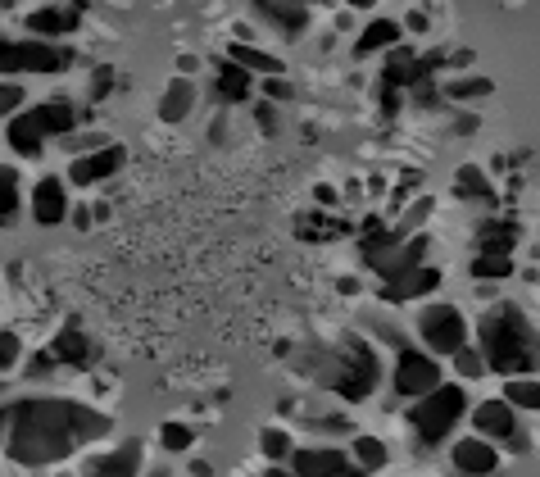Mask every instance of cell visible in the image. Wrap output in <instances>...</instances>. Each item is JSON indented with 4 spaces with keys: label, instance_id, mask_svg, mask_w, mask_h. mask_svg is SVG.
Here are the masks:
<instances>
[{
    "label": "cell",
    "instance_id": "obj_52",
    "mask_svg": "<svg viewBox=\"0 0 540 477\" xmlns=\"http://www.w3.org/2000/svg\"><path fill=\"white\" fill-rule=\"evenodd\" d=\"M300 5H309V10H314V5H332V0H300Z\"/></svg>",
    "mask_w": 540,
    "mask_h": 477
},
{
    "label": "cell",
    "instance_id": "obj_38",
    "mask_svg": "<svg viewBox=\"0 0 540 477\" xmlns=\"http://www.w3.org/2000/svg\"><path fill=\"white\" fill-rule=\"evenodd\" d=\"M19 355H23L19 332H0V373H10V368L19 364Z\"/></svg>",
    "mask_w": 540,
    "mask_h": 477
},
{
    "label": "cell",
    "instance_id": "obj_14",
    "mask_svg": "<svg viewBox=\"0 0 540 477\" xmlns=\"http://www.w3.org/2000/svg\"><path fill=\"white\" fill-rule=\"evenodd\" d=\"M32 219L41 228H55V223L69 219V191H64V178H41L32 187Z\"/></svg>",
    "mask_w": 540,
    "mask_h": 477
},
{
    "label": "cell",
    "instance_id": "obj_6",
    "mask_svg": "<svg viewBox=\"0 0 540 477\" xmlns=\"http://www.w3.org/2000/svg\"><path fill=\"white\" fill-rule=\"evenodd\" d=\"M391 387L400 400H423L432 387H441V364H436L432 350H413L400 346L395 355V373H391Z\"/></svg>",
    "mask_w": 540,
    "mask_h": 477
},
{
    "label": "cell",
    "instance_id": "obj_37",
    "mask_svg": "<svg viewBox=\"0 0 540 477\" xmlns=\"http://www.w3.org/2000/svg\"><path fill=\"white\" fill-rule=\"evenodd\" d=\"M23 87L19 82H0V119H14V114L23 110Z\"/></svg>",
    "mask_w": 540,
    "mask_h": 477
},
{
    "label": "cell",
    "instance_id": "obj_26",
    "mask_svg": "<svg viewBox=\"0 0 540 477\" xmlns=\"http://www.w3.org/2000/svg\"><path fill=\"white\" fill-rule=\"evenodd\" d=\"M468 273L477 282H504V278H513V255H504V250H477Z\"/></svg>",
    "mask_w": 540,
    "mask_h": 477
},
{
    "label": "cell",
    "instance_id": "obj_32",
    "mask_svg": "<svg viewBox=\"0 0 540 477\" xmlns=\"http://www.w3.org/2000/svg\"><path fill=\"white\" fill-rule=\"evenodd\" d=\"M386 459H391V450H386L377 437H364V432L354 437V464L364 468V473H382Z\"/></svg>",
    "mask_w": 540,
    "mask_h": 477
},
{
    "label": "cell",
    "instance_id": "obj_10",
    "mask_svg": "<svg viewBox=\"0 0 540 477\" xmlns=\"http://www.w3.org/2000/svg\"><path fill=\"white\" fill-rule=\"evenodd\" d=\"M450 459H454V473L459 477H495V468H500V450H495V441H486V437L454 441Z\"/></svg>",
    "mask_w": 540,
    "mask_h": 477
},
{
    "label": "cell",
    "instance_id": "obj_34",
    "mask_svg": "<svg viewBox=\"0 0 540 477\" xmlns=\"http://www.w3.org/2000/svg\"><path fill=\"white\" fill-rule=\"evenodd\" d=\"M295 232L305 241H332L336 232H341V223L327 219V214H300V223H295Z\"/></svg>",
    "mask_w": 540,
    "mask_h": 477
},
{
    "label": "cell",
    "instance_id": "obj_22",
    "mask_svg": "<svg viewBox=\"0 0 540 477\" xmlns=\"http://www.w3.org/2000/svg\"><path fill=\"white\" fill-rule=\"evenodd\" d=\"M37 123L46 137H73V128H78V110H73L69 100H46V105H37Z\"/></svg>",
    "mask_w": 540,
    "mask_h": 477
},
{
    "label": "cell",
    "instance_id": "obj_29",
    "mask_svg": "<svg viewBox=\"0 0 540 477\" xmlns=\"http://www.w3.org/2000/svg\"><path fill=\"white\" fill-rule=\"evenodd\" d=\"M504 400L513 409L540 414V378H504Z\"/></svg>",
    "mask_w": 540,
    "mask_h": 477
},
{
    "label": "cell",
    "instance_id": "obj_16",
    "mask_svg": "<svg viewBox=\"0 0 540 477\" xmlns=\"http://www.w3.org/2000/svg\"><path fill=\"white\" fill-rule=\"evenodd\" d=\"M250 91H255V73L241 69L236 60H218L214 96L223 100V105H241V100H250Z\"/></svg>",
    "mask_w": 540,
    "mask_h": 477
},
{
    "label": "cell",
    "instance_id": "obj_42",
    "mask_svg": "<svg viewBox=\"0 0 540 477\" xmlns=\"http://www.w3.org/2000/svg\"><path fill=\"white\" fill-rule=\"evenodd\" d=\"M55 368H59L55 350H37V355H32V364H28V373H32V378H46V373H55Z\"/></svg>",
    "mask_w": 540,
    "mask_h": 477
},
{
    "label": "cell",
    "instance_id": "obj_17",
    "mask_svg": "<svg viewBox=\"0 0 540 477\" xmlns=\"http://www.w3.org/2000/svg\"><path fill=\"white\" fill-rule=\"evenodd\" d=\"M5 141H10V150L14 155H23V159H37L41 150H46V132H41V123H37V114L32 110L14 114L10 128H5Z\"/></svg>",
    "mask_w": 540,
    "mask_h": 477
},
{
    "label": "cell",
    "instance_id": "obj_4",
    "mask_svg": "<svg viewBox=\"0 0 540 477\" xmlns=\"http://www.w3.org/2000/svg\"><path fill=\"white\" fill-rule=\"evenodd\" d=\"M463 414H468V391H463V382H441V387H432L418 405H413L409 423L423 446H441V441L459 428Z\"/></svg>",
    "mask_w": 540,
    "mask_h": 477
},
{
    "label": "cell",
    "instance_id": "obj_47",
    "mask_svg": "<svg viewBox=\"0 0 540 477\" xmlns=\"http://www.w3.org/2000/svg\"><path fill=\"white\" fill-rule=\"evenodd\" d=\"M314 200H318V205H336L341 196H336V187H318V191H314Z\"/></svg>",
    "mask_w": 540,
    "mask_h": 477
},
{
    "label": "cell",
    "instance_id": "obj_3",
    "mask_svg": "<svg viewBox=\"0 0 540 477\" xmlns=\"http://www.w3.org/2000/svg\"><path fill=\"white\" fill-rule=\"evenodd\" d=\"M318 382H323L327 391H336V396H345V400H368L373 387L382 382V359H377V350L368 346V341L345 337L341 346L323 355Z\"/></svg>",
    "mask_w": 540,
    "mask_h": 477
},
{
    "label": "cell",
    "instance_id": "obj_19",
    "mask_svg": "<svg viewBox=\"0 0 540 477\" xmlns=\"http://www.w3.org/2000/svg\"><path fill=\"white\" fill-rule=\"evenodd\" d=\"M427 250H432V237H427V232H413V237L400 241V250H395L377 273H382V278H395V273L418 269V264H427Z\"/></svg>",
    "mask_w": 540,
    "mask_h": 477
},
{
    "label": "cell",
    "instance_id": "obj_24",
    "mask_svg": "<svg viewBox=\"0 0 540 477\" xmlns=\"http://www.w3.org/2000/svg\"><path fill=\"white\" fill-rule=\"evenodd\" d=\"M191 105H196V87H191L187 78H173L164 91V100H159V119L164 123H182L191 114Z\"/></svg>",
    "mask_w": 540,
    "mask_h": 477
},
{
    "label": "cell",
    "instance_id": "obj_9",
    "mask_svg": "<svg viewBox=\"0 0 540 477\" xmlns=\"http://www.w3.org/2000/svg\"><path fill=\"white\" fill-rule=\"evenodd\" d=\"M291 468L300 477H364V468L354 464L350 455L332 446H314V450H295L291 455Z\"/></svg>",
    "mask_w": 540,
    "mask_h": 477
},
{
    "label": "cell",
    "instance_id": "obj_12",
    "mask_svg": "<svg viewBox=\"0 0 540 477\" xmlns=\"http://www.w3.org/2000/svg\"><path fill=\"white\" fill-rule=\"evenodd\" d=\"M19 60L23 73H64L73 64V50L46 37H19Z\"/></svg>",
    "mask_w": 540,
    "mask_h": 477
},
{
    "label": "cell",
    "instance_id": "obj_44",
    "mask_svg": "<svg viewBox=\"0 0 540 477\" xmlns=\"http://www.w3.org/2000/svg\"><path fill=\"white\" fill-rule=\"evenodd\" d=\"M382 110H386V114H400V110H404L400 87H386V82H382Z\"/></svg>",
    "mask_w": 540,
    "mask_h": 477
},
{
    "label": "cell",
    "instance_id": "obj_28",
    "mask_svg": "<svg viewBox=\"0 0 540 477\" xmlns=\"http://www.w3.org/2000/svg\"><path fill=\"white\" fill-rule=\"evenodd\" d=\"M454 196L459 200H495V187L486 182V173L477 169V164H463V169L454 173Z\"/></svg>",
    "mask_w": 540,
    "mask_h": 477
},
{
    "label": "cell",
    "instance_id": "obj_33",
    "mask_svg": "<svg viewBox=\"0 0 540 477\" xmlns=\"http://www.w3.org/2000/svg\"><path fill=\"white\" fill-rule=\"evenodd\" d=\"M454 373H459L463 382H477V378H486L491 368H486V355H482V346H463V350H454Z\"/></svg>",
    "mask_w": 540,
    "mask_h": 477
},
{
    "label": "cell",
    "instance_id": "obj_23",
    "mask_svg": "<svg viewBox=\"0 0 540 477\" xmlns=\"http://www.w3.org/2000/svg\"><path fill=\"white\" fill-rule=\"evenodd\" d=\"M227 60H236L241 69L255 73V78H273V73H282V60H277V55H268V50H259V46H250V41H232Z\"/></svg>",
    "mask_w": 540,
    "mask_h": 477
},
{
    "label": "cell",
    "instance_id": "obj_2",
    "mask_svg": "<svg viewBox=\"0 0 540 477\" xmlns=\"http://www.w3.org/2000/svg\"><path fill=\"white\" fill-rule=\"evenodd\" d=\"M477 346L486 355V368L500 378H540V332L527 318V309L504 300L477 318Z\"/></svg>",
    "mask_w": 540,
    "mask_h": 477
},
{
    "label": "cell",
    "instance_id": "obj_43",
    "mask_svg": "<svg viewBox=\"0 0 540 477\" xmlns=\"http://www.w3.org/2000/svg\"><path fill=\"white\" fill-rule=\"evenodd\" d=\"M255 119H259V128L273 137V132H277V105H273V100H259V105H255Z\"/></svg>",
    "mask_w": 540,
    "mask_h": 477
},
{
    "label": "cell",
    "instance_id": "obj_41",
    "mask_svg": "<svg viewBox=\"0 0 540 477\" xmlns=\"http://www.w3.org/2000/svg\"><path fill=\"white\" fill-rule=\"evenodd\" d=\"M427 214H432V200H418V205H413L409 214H404V219L395 223V232H400V237H404V232H413V228H418V223L427 219Z\"/></svg>",
    "mask_w": 540,
    "mask_h": 477
},
{
    "label": "cell",
    "instance_id": "obj_46",
    "mask_svg": "<svg viewBox=\"0 0 540 477\" xmlns=\"http://www.w3.org/2000/svg\"><path fill=\"white\" fill-rule=\"evenodd\" d=\"M404 28H409V32H427V14H423V10H413L409 19H404Z\"/></svg>",
    "mask_w": 540,
    "mask_h": 477
},
{
    "label": "cell",
    "instance_id": "obj_7",
    "mask_svg": "<svg viewBox=\"0 0 540 477\" xmlns=\"http://www.w3.org/2000/svg\"><path fill=\"white\" fill-rule=\"evenodd\" d=\"M472 428H477V437L495 441V446L527 450V437H522V428H518V409H513L504 396H491V400H482V405L472 409Z\"/></svg>",
    "mask_w": 540,
    "mask_h": 477
},
{
    "label": "cell",
    "instance_id": "obj_5",
    "mask_svg": "<svg viewBox=\"0 0 540 477\" xmlns=\"http://www.w3.org/2000/svg\"><path fill=\"white\" fill-rule=\"evenodd\" d=\"M418 337H423V350H432L436 359H450L454 350L468 346V318L459 305H427L418 314Z\"/></svg>",
    "mask_w": 540,
    "mask_h": 477
},
{
    "label": "cell",
    "instance_id": "obj_25",
    "mask_svg": "<svg viewBox=\"0 0 540 477\" xmlns=\"http://www.w3.org/2000/svg\"><path fill=\"white\" fill-rule=\"evenodd\" d=\"M518 237H522V228L513 219H486L477 228V250H504V255H513Z\"/></svg>",
    "mask_w": 540,
    "mask_h": 477
},
{
    "label": "cell",
    "instance_id": "obj_31",
    "mask_svg": "<svg viewBox=\"0 0 540 477\" xmlns=\"http://www.w3.org/2000/svg\"><path fill=\"white\" fill-rule=\"evenodd\" d=\"M19 173L10 164H0V228H10L19 219Z\"/></svg>",
    "mask_w": 540,
    "mask_h": 477
},
{
    "label": "cell",
    "instance_id": "obj_50",
    "mask_svg": "<svg viewBox=\"0 0 540 477\" xmlns=\"http://www.w3.org/2000/svg\"><path fill=\"white\" fill-rule=\"evenodd\" d=\"M268 477H300V473H295V468H286V464H273V468H268Z\"/></svg>",
    "mask_w": 540,
    "mask_h": 477
},
{
    "label": "cell",
    "instance_id": "obj_30",
    "mask_svg": "<svg viewBox=\"0 0 540 477\" xmlns=\"http://www.w3.org/2000/svg\"><path fill=\"white\" fill-rule=\"evenodd\" d=\"M491 91H495V82L482 78V73H459V78L445 82V100H482Z\"/></svg>",
    "mask_w": 540,
    "mask_h": 477
},
{
    "label": "cell",
    "instance_id": "obj_40",
    "mask_svg": "<svg viewBox=\"0 0 540 477\" xmlns=\"http://www.w3.org/2000/svg\"><path fill=\"white\" fill-rule=\"evenodd\" d=\"M295 87L282 78V73H273V78H264V100H273V105H282V100H291Z\"/></svg>",
    "mask_w": 540,
    "mask_h": 477
},
{
    "label": "cell",
    "instance_id": "obj_36",
    "mask_svg": "<svg viewBox=\"0 0 540 477\" xmlns=\"http://www.w3.org/2000/svg\"><path fill=\"white\" fill-rule=\"evenodd\" d=\"M159 441H164V450H191L196 432H191L187 423H164V428H159Z\"/></svg>",
    "mask_w": 540,
    "mask_h": 477
},
{
    "label": "cell",
    "instance_id": "obj_51",
    "mask_svg": "<svg viewBox=\"0 0 540 477\" xmlns=\"http://www.w3.org/2000/svg\"><path fill=\"white\" fill-rule=\"evenodd\" d=\"M345 5H350V10H373L377 0H345Z\"/></svg>",
    "mask_w": 540,
    "mask_h": 477
},
{
    "label": "cell",
    "instance_id": "obj_49",
    "mask_svg": "<svg viewBox=\"0 0 540 477\" xmlns=\"http://www.w3.org/2000/svg\"><path fill=\"white\" fill-rule=\"evenodd\" d=\"M5 432H10V405H0V441H5Z\"/></svg>",
    "mask_w": 540,
    "mask_h": 477
},
{
    "label": "cell",
    "instance_id": "obj_11",
    "mask_svg": "<svg viewBox=\"0 0 540 477\" xmlns=\"http://www.w3.org/2000/svg\"><path fill=\"white\" fill-rule=\"evenodd\" d=\"M250 5H255L259 19L273 23L286 41H295V37H305L309 32V5H300V0H250Z\"/></svg>",
    "mask_w": 540,
    "mask_h": 477
},
{
    "label": "cell",
    "instance_id": "obj_8",
    "mask_svg": "<svg viewBox=\"0 0 540 477\" xmlns=\"http://www.w3.org/2000/svg\"><path fill=\"white\" fill-rule=\"evenodd\" d=\"M123 159H128V150L118 146V141H105L100 150L73 159V164H69V182H73V187H96V182H109L118 169H123Z\"/></svg>",
    "mask_w": 540,
    "mask_h": 477
},
{
    "label": "cell",
    "instance_id": "obj_27",
    "mask_svg": "<svg viewBox=\"0 0 540 477\" xmlns=\"http://www.w3.org/2000/svg\"><path fill=\"white\" fill-rule=\"evenodd\" d=\"M413 64H418V55L409 46H391V55L382 64V82L386 87H413Z\"/></svg>",
    "mask_w": 540,
    "mask_h": 477
},
{
    "label": "cell",
    "instance_id": "obj_39",
    "mask_svg": "<svg viewBox=\"0 0 540 477\" xmlns=\"http://www.w3.org/2000/svg\"><path fill=\"white\" fill-rule=\"evenodd\" d=\"M0 73H23V60H19V37H0Z\"/></svg>",
    "mask_w": 540,
    "mask_h": 477
},
{
    "label": "cell",
    "instance_id": "obj_21",
    "mask_svg": "<svg viewBox=\"0 0 540 477\" xmlns=\"http://www.w3.org/2000/svg\"><path fill=\"white\" fill-rule=\"evenodd\" d=\"M50 350H55L59 364H69V368H87L91 364V341L82 328H59L55 341H50Z\"/></svg>",
    "mask_w": 540,
    "mask_h": 477
},
{
    "label": "cell",
    "instance_id": "obj_15",
    "mask_svg": "<svg viewBox=\"0 0 540 477\" xmlns=\"http://www.w3.org/2000/svg\"><path fill=\"white\" fill-rule=\"evenodd\" d=\"M78 28V5H41V10L28 14V37H46V41H59L69 37Z\"/></svg>",
    "mask_w": 540,
    "mask_h": 477
},
{
    "label": "cell",
    "instance_id": "obj_35",
    "mask_svg": "<svg viewBox=\"0 0 540 477\" xmlns=\"http://www.w3.org/2000/svg\"><path fill=\"white\" fill-rule=\"evenodd\" d=\"M259 446H264V455L273 459V464H286V459L295 455V450H291V437H286L282 428H268L264 437H259Z\"/></svg>",
    "mask_w": 540,
    "mask_h": 477
},
{
    "label": "cell",
    "instance_id": "obj_53",
    "mask_svg": "<svg viewBox=\"0 0 540 477\" xmlns=\"http://www.w3.org/2000/svg\"><path fill=\"white\" fill-rule=\"evenodd\" d=\"M146 477H168V468H150V473Z\"/></svg>",
    "mask_w": 540,
    "mask_h": 477
},
{
    "label": "cell",
    "instance_id": "obj_13",
    "mask_svg": "<svg viewBox=\"0 0 540 477\" xmlns=\"http://www.w3.org/2000/svg\"><path fill=\"white\" fill-rule=\"evenodd\" d=\"M441 287V269L436 264H418V269L409 273H395V278L382 282V300H391V305H404V300H418L427 296V291Z\"/></svg>",
    "mask_w": 540,
    "mask_h": 477
},
{
    "label": "cell",
    "instance_id": "obj_1",
    "mask_svg": "<svg viewBox=\"0 0 540 477\" xmlns=\"http://www.w3.org/2000/svg\"><path fill=\"white\" fill-rule=\"evenodd\" d=\"M109 437V418L96 409L78 405V400H59V396H32L10 405V432L0 446L10 450L14 464L41 468L59 464L73 450L91 446V441Z\"/></svg>",
    "mask_w": 540,
    "mask_h": 477
},
{
    "label": "cell",
    "instance_id": "obj_20",
    "mask_svg": "<svg viewBox=\"0 0 540 477\" xmlns=\"http://www.w3.org/2000/svg\"><path fill=\"white\" fill-rule=\"evenodd\" d=\"M400 37H404V23L373 19L364 32H359V41H354V55L364 60V55H377V50H391V46H400Z\"/></svg>",
    "mask_w": 540,
    "mask_h": 477
},
{
    "label": "cell",
    "instance_id": "obj_18",
    "mask_svg": "<svg viewBox=\"0 0 540 477\" xmlns=\"http://www.w3.org/2000/svg\"><path fill=\"white\" fill-rule=\"evenodd\" d=\"M91 477H137L141 473V446L128 441V446H118L114 455H100L87 464Z\"/></svg>",
    "mask_w": 540,
    "mask_h": 477
},
{
    "label": "cell",
    "instance_id": "obj_48",
    "mask_svg": "<svg viewBox=\"0 0 540 477\" xmlns=\"http://www.w3.org/2000/svg\"><path fill=\"white\" fill-rule=\"evenodd\" d=\"M73 223H78V228H91V209H73Z\"/></svg>",
    "mask_w": 540,
    "mask_h": 477
},
{
    "label": "cell",
    "instance_id": "obj_45",
    "mask_svg": "<svg viewBox=\"0 0 540 477\" xmlns=\"http://www.w3.org/2000/svg\"><path fill=\"white\" fill-rule=\"evenodd\" d=\"M114 87V69H96V82H91V96H105Z\"/></svg>",
    "mask_w": 540,
    "mask_h": 477
}]
</instances>
